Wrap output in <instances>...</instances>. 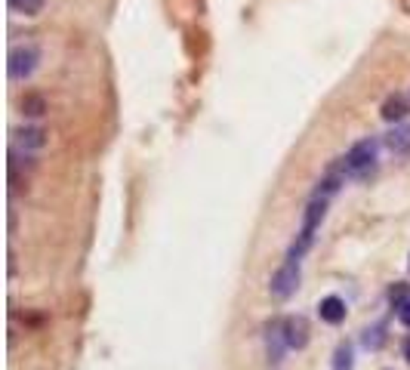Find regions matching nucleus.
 Wrapping results in <instances>:
<instances>
[{
    "label": "nucleus",
    "mask_w": 410,
    "mask_h": 370,
    "mask_svg": "<svg viewBox=\"0 0 410 370\" xmlns=\"http://www.w3.org/2000/svg\"><path fill=\"white\" fill-rule=\"evenodd\" d=\"M37 62H40V49L34 44H16L10 49V62H6V68H10V78L13 80H28L34 71H37Z\"/></svg>",
    "instance_id": "f257e3e1"
},
{
    "label": "nucleus",
    "mask_w": 410,
    "mask_h": 370,
    "mask_svg": "<svg viewBox=\"0 0 410 370\" xmlns=\"http://www.w3.org/2000/svg\"><path fill=\"white\" fill-rule=\"evenodd\" d=\"M377 164V142L373 139H361L346 151V170L352 176H364L367 170H373Z\"/></svg>",
    "instance_id": "f03ea898"
},
{
    "label": "nucleus",
    "mask_w": 410,
    "mask_h": 370,
    "mask_svg": "<svg viewBox=\"0 0 410 370\" xmlns=\"http://www.w3.org/2000/svg\"><path fill=\"white\" fill-rule=\"evenodd\" d=\"M300 287V263H293V259H284V265L278 268L275 275H271V297L275 299H290Z\"/></svg>",
    "instance_id": "7ed1b4c3"
},
{
    "label": "nucleus",
    "mask_w": 410,
    "mask_h": 370,
    "mask_svg": "<svg viewBox=\"0 0 410 370\" xmlns=\"http://www.w3.org/2000/svg\"><path fill=\"white\" fill-rule=\"evenodd\" d=\"M284 349H290L287 336H284V321L266 324V355H269L271 364H281V361H284Z\"/></svg>",
    "instance_id": "20e7f679"
},
{
    "label": "nucleus",
    "mask_w": 410,
    "mask_h": 370,
    "mask_svg": "<svg viewBox=\"0 0 410 370\" xmlns=\"http://www.w3.org/2000/svg\"><path fill=\"white\" fill-rule=\"evenodd\" d=\"M284 336L290 349H305L309 346V321L303 315H290L284 318Z\"/></svg>",
    "instance_id": "39448f33"
},
{
    "label": "nucleus",
    "mask_w": 410,
    "mask_h": 370,
    "mask_svg": "<svg viewBox=\"0 0 410 370\" xmlns=\"http://www.w3.org/2000/svg\"><path fill=\"white\" fill-rule=\"evenodd\" d=\"M380 114H382V121H386V124H401L410 114V105H407L404 96H398V92H395V96H389L386 102H382Z\"/></svg>",
    "instance_id": "423d86ee"
},
{
    "label": "nucleus",
    "mask_w": 410,
    "mask_h": 370,
    "mask_svg": "<svg viewBox=\"0 0 410 370\" xmlns=\"http://www.w3.org/2000/svg\"><path fill=\"white\" fill-rule=\"evenodd\" d=\"M318 315H321V321H327V324H339L346 318V302L339 297H324L318 302Z\"/></svg>",
    "instance_id": "0eeeda50"
},
{
    "label": "nucleus",
    "mask_w": 410,
    "mask_h": 370,
    "mask_svg": "<svg viewBox=\"0 0 410 370\" xmlns=\"http://www.w3.org/2000/svg\"><path fill=\"white\" fill-rule=\"evenodd\" d=\"M16 139H19V145L25 151H40L47 145V133L40 127H22L19 133H16Z\"/></svg>",
    "instance_id": "6e6552de"
},
{
    "label": "nucleus",
    "mask_w": 410,
    "mask_h": 370,
    "mask_svg": "<svg viewBox=\"0 0 410 370\" xmlns=\"http://www.w3.org/2000/svg\"><path fill=\"white\" fill-rule=\"evenodd\" d=\"M386 145L392 151H410V127H395L392 133H386Z\"/></svg>",
    "instance_id": "1a4fd4ad"
},
{
    "label": "nucleus",
    "mask_w": 410,
    "mask_h": 370,
    "mask_svg": "<svg viewBox=\"0 0 410 370\" xmlns=\"http://www.w3.org/2000/svg\"><path fill=\"white\" fill-rule=\"evenodd\" d=\"M47 112V99L40 96V92H28V96L22 99V114L25 117H40Z\"/></svg>",
    "instance_id": "9d476101"
},
{
    "label": "nucleus",
    "mask_w": 410,
    "mask_h": 370,
    "mask_svg": "<svg viewBox=\"0 0 410 370\" xmlns=\"http://www.w3.org/2000/svg\"><path fill=\"white\" fill-rule=\"evenodd\" d=\"M361 342L370 352H377L382 342H386V324H373V327H367L364 330V336H361Z\"/></svg>",
    "instance_id": "9b49d317"
},
{
    "label": "nucleus",
    "mask_w": 410,
    "mask_h": 370,
    "mask_svg": "<svg viewBox=\"0 0 410 370\" xmlns=\"http://www.w3.org/2000/svg\"><path fill=\"white\" fill-rule=\"evenodd\" d=\"M352 346L348 342H339L336 352H333V370H352Z\"/></svg>",
    "instance_id": "f8f14e48"
},
{
    "label": "nucleus",
    "mask_w": 410,
    "mask_h": 370,
    "mask_svg": "<svg viewBox=\"0 0 410 370\" xmlns=\"http://www.w3.org/2000/svg\"><path fill=\"white\" fill-rule=\"evenodd\" d=\"M44 4L47 0H10V6L22 16H37L40 10H44Z\"/></svg>",
    "instance_id": "ddd939ff"
},
{
    "label": "nucleus",
    "mask_w": 410,
    "mask_h": 370,
    "mask_svg": "<svg viewBox=\"0 0 410 370\" xmlns=\"http://www.w3.org/2000/svg\"><path fill=\"white\" fill-rule=\"evenodd\" d=\"M407 299H410V287H407V284H395V287L389 290V302H392V309L404 306Z\"/></svg>",
    "instance_id": "4468645a"
},
{
    "label": "nucleus",
    "mask_w": 410,
    "mask_h": 370,
    "mask_svg": "<svg viewBox=\"0 0 410 370\" xmlns=\"http://www.w3.org/2000/svg\"><path fill=\"white\" fill-rule=\"evenodd\" d=\"M395 315H398V321H401V324L410 327V299L404 302V306H398V309H395Z\"/></svg>",
    "instance_id": "2eb2a0df"
},
{
    "label": "nucleus",
    "mask_w": 410,
    "mask_h": 370,
    "mask_svg": "<svg viewBox=\"0 0 410 370\" xmlns=\"http://www.w3.org/2000/svg\"><path fill=\"white\" fill-rule=\"evenodd\" d=\"M404 358L410 361V336H407V342H404Z\"/></svg>",
    "instance_id": "dca6fc26"
}]
</instances>
